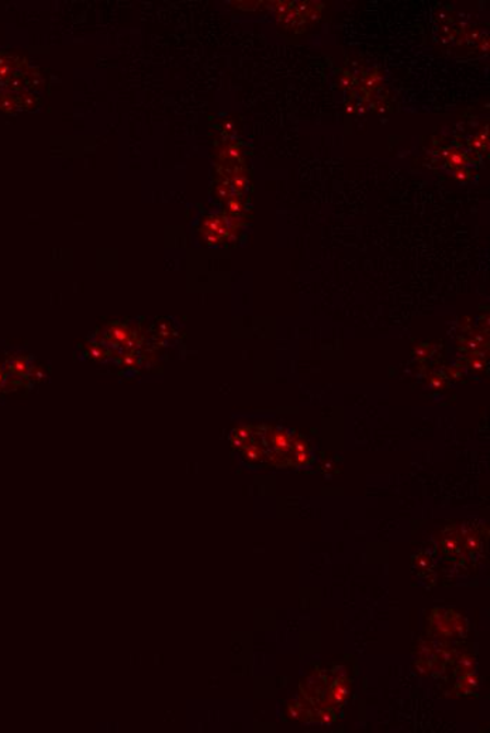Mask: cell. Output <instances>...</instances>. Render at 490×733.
I'll list each match as a JSON object with an SVG mask.
<instances>
[{
	"label": "cell",
	"instance_id": "1",
	"mask_svg": "<svg viewBox=\"0 0 490 733\" xmlns=\"http://www.w3.org/2000/svg\"><path fill=\"white\" fill-rule=\"evenodd\" d=\"M260 429L266 461L270 463L278 468H288V465H306L312 460L308 446L295 438L290 431L270 425H260Z\"/></svg>",
	"mask_w": 490,
	"mask_h": 733
},
{
	"label": "cell",
	"instance_id": "2",
	"mask_svg": "<svg viewBox=\"0 0 490 733\" xmlns=\"http://www.w3.org/2000/svg\"><path fill=\"white\" fill-rule=\"evenodd\" d=\"M86 357L91 358V360L98 362V363H104L106 360H109L111 356L110 348L108 346H105V344H91V346H87L86 348Z\"/></svg>",
	"mask_w": 490,
	"mask_h": 733
},
{
	"label": "cell",
	"instance_id": "3",
	"mask_svg": "<svg viewBox=\"0 0 490 733\" xmlns=\"http://www.w3.org/2000/svg\"><path fill=\"white\" fill-rule=\"evenodd\" d=\"M227 208H229V212L232 213V215H237V213H240L242 209L241 203L237 201V199H231L229 206Z\"/></svg>",
	"mask_w": 490,
	"mask_h": 733
}]
</instances>
